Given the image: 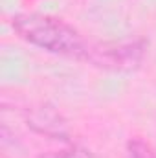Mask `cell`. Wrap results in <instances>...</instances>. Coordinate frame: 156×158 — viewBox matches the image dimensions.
Here are the masks:
<instances>
[{
    "label": "cell",
    "mask_w": 156,
    "mask_h": 158,
    "mask_svg": "<svg viewBox=\"0 0 156 158\" xmlns=\"http://www.w3.org/2000/svg\"><path fill=\"white\" fill-rule=\"evenodd\" d=\"M13 26L26 40L42 50L63 55H81L84 52V44L77 31L63 20L44 15H18L15 17Z\"/></svg>",
    "instance_id": "1"
},
{
    "label": "cell",
    "mask_w": 156,
    "mask_h": 158,
    "mask_svg": "<svg viewBox=\"0 0 156 158\" xmlns=\"http://www.w3.org/2000/svg\"><path fill=\"white\" fill-rule=\"evenodd\" d=\"M129 155L130 158H156L154 153L149 149V145H145L140 140H134L129 143Z\"/></svg>",
    "instance_id": "2"
},
{
    "label": "cell",
    "mask_w": 156,
    "mask_h": 158,
    "mask_svg": "<svg viewBox=\"0 0 156 158\" xmlns=\"http://www.w3.org/2000/svg\"><path fill=\"white\" fill-rule=\"evenodd\" d=\"M46 158H90V156L77 153V151H63V153H55V155H50Z\"/></svg>",
    "instance_id": "3"
}]
</instances>
